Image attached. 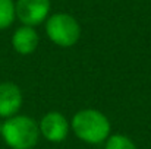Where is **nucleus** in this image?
<instances>
[{
  "label": "nucleus",
  "mask_w": 151,
  "mask_h": 149,
  "mask_svg": "<svg viewBox=\"0 0 151 149\" xmlns=\"http://www.w3.org/2000/svg\"><path fill=\"white\" fill-rule=\"evenodd\" d=\"M16 18L15 1L13 0H0V29L9 28Z\"/></svg>",
  "instance_id": "6e6552de"
},
{
  "label": "nucleus",
  "mask_w": 151,
  "mask_h": 149,
  "mask_svg": "<svg viewBox=\"0 0 151 149\" xmlns=\"http://www.w3.org/2000/svg\"><path fill=\"white\" fill-rule=\"evenodd\" d=\"M73 133L85 143L99 145L110 136V121L99 110L87 108L78 111L72 118Z\"/></svg>",
  "instance_id": "f257e3e1"
},
{
  "label": "nucleus",
  "mask_w": 151,
  "mask_h": 149,
  "mask_svg": "<svg viewBox=\"0 0 151 149\" xmlns=\"http://www.w3.org/2000/svg\"><path fill=\"white\" fill-rule=\"evenodd\" d=\"M38 127H40V133L49 142H53V143L63 142L69 133V123H68L66 117L57 111L47 113L41 118Z\"/></svg>",
  "instance_id": "39448f33"
},
{
  "label": "nucleus",
  "mask_w": 151,
  "mask_h": 149,
  "mask_svg": "<svg viewBox=\"0 0 151 149\" xmlns=\"http://www.w3.org/2000/svg\"><path fill=\"white\" fill-rule=\"evenodd\" d=\"M1 126H3V124H1V123H0V135H1Z\"/></svg>",
  "instance_id": "9d476101"
},
{
  "label": "nucleus",
  "mask_w": 151,
  "mask_h": 149,
  "mask_svg": "<svg viewBox=\"0 0 151 149\" xmlns=\"http://www.w3.org/2000/svg\"><path fill=\"white\" fill-rule=\"evenodd\" d=\"M22 107V92L12 82L0 83V117H13Z\"/></svg>",
  "instance_id": "423d86ee"
},
{
  "label": "nucleus",
  "mask_w": 151,
  "mask_h": 149,
  "mask_svg": "<svg viewBox=\"0 0 151 149\" xmlns=\"http://www.w3.org/2000/svg\"><path fill=\"white\" fill-rule=\"evenodd\" d=\"M50 6V0H16V18L24 25L34 28L49 18Z\"/></svg>",
  "instance_id": "20e7f679"
},
{
  "label": "nucleus",
  "mask_w": 151,
  "mask_h": 149,
  "mask_svg": "<svg viewBox=\"0 0 151 149\" xmlns=\"http://www.w3.org/2000/svg\"><path fill=\"white\" fill-rule=\"evenodd\" d=\"M46 32L51 43L68 48L78 43L81 37V26L72 15L59 12L46 19Z\"/></svg>",
  "instance_id": "7ed1b4c3"
},
{
  "label": "nucleus",
  "mask_w": 151,
  "mask_h": 149,
  "mask_svg": "<svg viewBox=\"0 0 151 149\" xmlns=\"http://www.w3.org/2000/svg\"><path fill=\"white\" fill-rule=\"evenodd\" d=\"M40 38L37 31L32 26H21L15 31L13 37H12V46L16 53L22 54V56H28L31 53H34L38 47Z\"/></svg>",
  "instance_id": "0eeeda50"
},
{
  "label": "nucleus",
  "mask_w": 151,
  "mask_h": 149,
  "mask_svg": "<svg viewBox=\"0 0 151 149\" xmlns=\"http://www.w3.org/2000/svg\"><path fill=\"white\" fill-rule=\"evenodd\" d=\"M104 149H137V145L125 135H111L106 140Z\"/></svg>",
  "instance_id": "1a4fd4ad"
},
{
  "label": "nucleus",
  "mask_w": 151,
  "mask_h": 149,
  "mask_svg": "<svg viewBox=\"0 0 151 149\" xmlns=\"http://www.w3.org/2000/svg\"><path fill=\"white\" fill-rule=\"evenodd\" d=\"M1 136L9 148L31 149L38 142L40 127L37 121L28 115H13L3 123Z\"/></svg>",
  "instance_id": "f03ea898"
}]
</instances>
